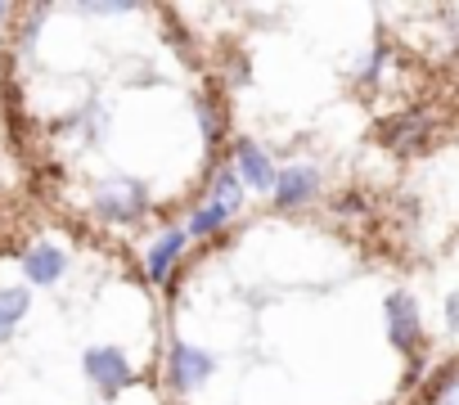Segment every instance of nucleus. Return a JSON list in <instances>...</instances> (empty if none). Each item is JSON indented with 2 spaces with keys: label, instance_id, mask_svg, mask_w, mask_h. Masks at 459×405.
<instances>
[{
  "label": "nucleus",
  "instance_id": "obj_1",
  "mask_svg": "<svg viewBox=\"0 0 459 405\" xmlns=\"http://www.w3.org/2000/svg\"><path fill=\"white\" fill-rule=\"evenodd\" d=\"M95 212L104 221H135L144 212V185L140 180H126V176L108 180L100 189V198H95Z\"/></svg>",
  "mask_w": 459,
  "mask_h": 405
},
{
  "label": "nucleus",
  "instance_id": "obj_2",
  "mask_svg": "<svg viewBox=\"0 0 459 405\" xmlns=\"http://www.w3.org/2000/svg\"><path fill=\"white\" fill-rule=\"evenodd\" d=\"M387 338L396 351H414L423 342V324H419V306L410 293H392L387 297Z\"/></svg>",
  "mask_w": 459,
  "mask_h": 405
},
{
  "label": "nucleus",
  "instance_id": "obj_3",
  "mask_svg": "<svg viewBox=\"0 0 459 405\" xmlns=\"http://www.w3.org/2000/svg\"><path fill=\"white\" fill-rule=\"evenodd\" d=\"M86 378L104 392H122L131 383V360L117 347H95V351H86Z\"/></svg>",
  "mask_w": 459,
  "mask_h": 405
},
{
  "label": "nucleus",
  "instance_id": "obj_4",
  "mask_svg": "<svg viewBox=\"0 0 459 405\" xmlns=\"http://www.w3.org/2000/svg\"><path fill=\"white\" fill-rule=\"evenodd\" d=\"M216 369V356H207V351H198V347H189V342H176L171 347V383L185 392V387H198L207 374Z\"/></svg>",
  "mask_w": 459,
  "mask_h": 405
},
{
  "label": "nucleus",
  "instance_id": "obj_5",
  "mask_svg": "<svg viewBox=\"0 0 459 405\" xmlns=\"http://www.w3.org/2000/svg\"><path fill=\"white\" fill-rule=\"evenodd\" d=\"M320 189V171L316 167H289L275 176V202L280 208H302L307 198H316Z\"/></svg>",
  "mask_w": 459,
  "mask_h": 405
},
{
  "label": "nucleus",
  "instance_id": "obj_6",
  "mask_svg": "<svg viewBox=\"0 0 459 405\" xmlns=\"http://www.w3.org/2000/svg\"><path fill=\"white\" fill-rule=\"evenodd\" d=\"M235 176L239 180H248L253 189H275V167H271V158H266V149L262 144H253V140H239V149H235Z\"/></svg>",
  "mask_w": 459,
  "mask_h": 405
},
{
  "label": "nucleus",
  "instance_id": "obj_7",
  "mask_svg": "<svg viewBox=\"0 0 459 405\" xmlns=\"http://www.w3.org/2000/svg\"><path fill=\"white\" fill-rule=\"evenodd\" d=\"M23 271H28L32 284H55V280L68 271V257H64V248L41 244V248H32V253L23 257Z\"/></svg>",
  "mask_w": 459,
  "mask_h": 405
},
{
  "label": "nucleus",
  "instance_id": "obj_8",
  "mask_svg": "<svg viewBox=\"0 0 459 405\" xmlns=\"http://www.w3.org/2000/svg\"><path fill=\"white\" fill-rule=\"evenodd\" d=\"M185 244H189V230H167L153 248H149V275L162 284L167 275H171V266L180 262V253H185Z\"/></svg>",
  "mask_w": 459,
  "mask_h": 405
},
{
  "label": "nucleus",
  "instance_id": "obj_9",
  "mask_svg": "<svg viewBox=\"0 0 459 405\" xmlns=\"http://www.w3.org/2000/svg\"><path fill=\"white\" fill-rule=\"evenodd\" d=\"M383 135H387V144H401V149L423 144V135H428V117H423V113H401V117H392V122L383 126Z\"/></svg>",
  "mask_w": 459,
  "mask_h": 405
},
{
  "label": "nucleus",
  "instance_id": "obj_10",
  "mask_svg": "<svg viewBox=\"0 0 459 405\" xmlns=\"http://www.w3.org/2000/svg\"><path fill=\"white\" fill-rule=\"evenodd\" d=\"M28 289H0V342H5L14 329H19V320L28 315Z\"/></svg>",
  "mask_w": 459,
  "mask_h": 405
},
{
  "label": "nucleus",
  "instance_id": "obj_11",
  "mask_svg": "<svg viewBox=\"0 0 459 405\" xmlns=\"http://www.w3.org/2000/svg\"><path fill=\"white\" fill-rule=\"evenodd\" d=\"M212 202H221V208H230V212H239L244 189H239V176L230 171V167H221V171H216V180H212Z\"/></svg>",
  "mask_w": 459,
  "mask_h": 405
},
{
  "label": "nucleus",
  "instance_id": "obj_12",
  "mask_svg": "<svg viewBox=\"0 0 459 405\" xmlns=\"http://www.w3.org/2000/svg\"><path fill=\"white\" fill-rule=\"evenodd\" d=\"M230 217H235V212H230V208H221V202H212V198H207L203 208L189 217V235H212V230H221Z\"/></svg>",
  "mask_w": 459,
  "mask_h": 405
},
{
  "label": "nucleus",
  "instance_id": "obj_13",
  "mask_svg": "<svg viewBox=\"0 0 459 405\" xmlns=\"http://www.w3.org/2000/svg\"><path fill=\"white\" fill-rule=\"evenodd\" d=\"M428 396H432V405H459V374H441Z\"/></svg>",
  "mask_w": 459,
  "mask_h": 405
},
{
  "label": "nucleus",
  "instance_id": "obj_14",
  "mask_svg": "<svg viewBox=\"0 0 459 405\" xmlns=\"http://www.w3.org/2000/svg\"><path fill=\"white\" fill-rule=\"evenodd\" d=\"M446 320H450V329H459V293L446 302Z\"/></svg>",
  "mask_w": 459,
  "mask_h": 405
},
{
  "label": "nucleus",
  "instance_id": "obj_15",
  "mask_svg": "<svg viewBox=\"0 0 459 405\" xmlns=\"http://www.w3.org/2000/svg\"><path fill=\"white\" fill-rule=\"evenodd\" d=\"M0 23H5V5H0Z\"/></svg>",
  "mask_w": 459,
  "mask_h": 405
}]
</instances>
